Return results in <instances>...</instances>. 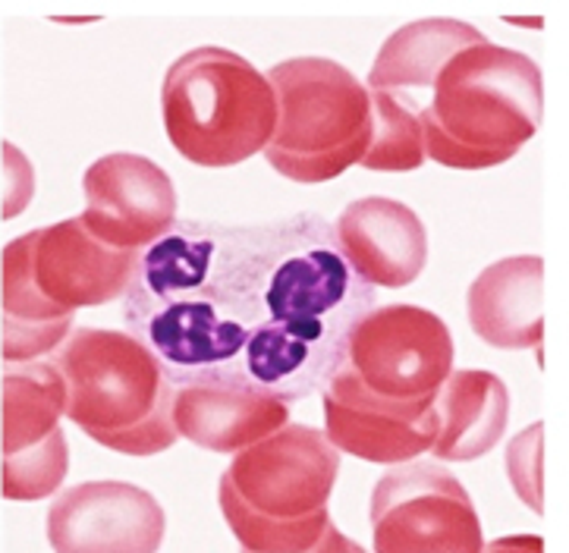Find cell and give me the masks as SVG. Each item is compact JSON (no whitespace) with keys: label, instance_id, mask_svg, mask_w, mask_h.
I'll return each mask as SVG.
<instances>
[{"label":"cell","instance_id":"6da1fadb","mask_svg":"<svg viewBox=\"0 0 569 553\" xmlns=\"http://www.w3.org/2000/svg\"><path fill=\"white\" fill-rule=\"evenodd\" d=\"M378 286L315 211L264 223L180 218L139 255L120 314L177 388L325 393Z\"/></svg>","mask_w":569,"mask_h":553},{"label":"cell","instance_id":"7a4b0ae2","mask_svg":"<svg viewBox=\"0 0 569 553\" xmlns=\"http://www.w3.org/2000/svg\"><path fill=\"white\" fill-rule=\"evenodd\" d=\"M340 450L312 424H283L264 441L239 450L221 475V513L246 551L318 553L352 551L333 529V484Z\"/></svg>","mask_w":569,"mask_h":553},{"label":"cell","instance_id":"3957f363","mask_svg":"<svg viewBox=\"0 0 569 553\" xmlns=\"http://www.w3.org/2000/svg\"><path fill=\"white\" fill-rule=\"evenodd\" d=\"M132 249L101 242L82 218L41 227L3 249V362L60 350L79 309L127 295L139 268Z\"/></svg>","mask_w":569,"mask_h":553},{"label":"cell","instance_id":"277c9868","mask_svg":"<svg viewBox=\"0 0 569 553\" xmlns=\"http://www.w3.org/2000/svg\"><path fill=\"white\" fill-rule=\"evenodd\" d=\"M545 117V82L532 57L476 44L447 63L419 113L425 151L453 170H488L510 161Z\"/></svg>","mask_w":569,"mask_h":553},{"label":"cell","instance_id":"5b68a950","mask_svg":"<svg viewBox=\"0 0 569 553\" xmlns=\"http://www.w3.org/2000/svg\"><path fill=\"white\" fill-rule=\"evenodd\" d=\"M54 362L70 388L67 419L92 441L127 456H154L177 443V384L136 333L76 328Z\"/></svg>","mask_w":569,"mask_h":553},{"label":"cell","instance_id":"8992f818","mask_svg":"<svg viewBox=\"0 0 569 553\" xmlns=\"http://www.w3.org/2000/svg\"><path fill=\"white\" fill-rule=\"evenodd\" d=\"M170 145L199 167H233L268 151L277 132V92L268 73L237 51L196 48L170 63L161 86Z\"/></svg>","mask_w":569,"mask_h":553},{"label":"cell","instance_id":"52a82bcc","mask_svg":"<svg viewBox=\"0 0 569 553\" xmlns=\"http://www.w3.org/2000/svg\"><path fill=\"white\" fill-rule=\"evenodd\" d=\"M277 92V132L268 164L293 183H331L375 139L371 92L328 57H293L268 70Z\"/></svg>","mask_w":569,"mask_h":553},{"label":"cell","instance_id":"ba28073f","mask_svg":"<svg viewBox=\"0 0 569 553\" xmlns=\"http://www.w3.org/2000/svg\"><path fill=\"white\" fill-rule=\"evenodd\" d=\"M450 374L453 336L438 314L419 305H378L352 331L333 378L385 406L428 415Z\"/></svg>","mask_w":569,"mask_h":553},{"label":"cell","instance_id":"9c48e42d","mask_svg":"<svg viewBox=\"0 0 569 553\" xmlns=\"http://www.w3.org/2000/svg\"><path fill=\"white\" fill-rule=\"evenodd\" d=\"M371 532L381 553H478L481 519L466 487L435 462H397L371 491Z\"/></svg>","mask_w":569,"mask_h":553},{"label":"cell","instance_id":"30bf717a","mask_svg":"<svg viewBox=\"0 0 569 553\" xmlns=\"http://www.w3.org/2000/svg\"><path fill=\"white\" fill-rule=\"evenodd\" d=\"M70 388L57 362L7 365L3 374V497L44 500L67 479Z\"/></svg>","mask_w":569,"mask_h":553},{"label":"cell","instance_id":"8fae6325","mask_svg":"<svg viewBox=\"0 0 569 553\" xmlns=\"http://www.w3.org/2000/svg\"><path fill=\"white\" fill-rule=\"evenodd\" d=\"M82 192L86 211L79 218L113 249L142 252L180 221L167 170L142 154L113 151L98 158L82 177Z\"/></svg>","mask_w":569,"mask_h":553},{"label":"cell","instance_id":"7c38bea8","mask_svg":"<svg viewBox=\"0 0 569 553\" xmlns=\"http://www.w3.org/2000/svg\"><path fill=\"white\" fill-rule=\"evenodd\" d=\"M48 541L60 553H151L164 541V510L136 484L89 481L51 503Z\"/></svg>","mask_w":569,"mask_h":553},{"label":"cell","instance_id":"4fadbf2b","mask_svg":"<svg viewBox=\"0 0 569 553\" xmlns=\"http://www.w3.org/2000/svg\"><path fill=\"white\" fill-rule=\"evenodd\" d=\"M333 227L352 268L371 286L400 290L422 276L428 264V230L409 204L368 195L349 202Z\"/></svg>","mask_w":569,"mask_h":553},{"label":"cell","instance_id":"5bb4252c","mask_svg":"<svg viewBox=\"0 0 569 553\" xmlns=\"http://www.w3.org/2000/svg\"><path fill=\"white\" fill-rule=\"evenodd\" d=\"M325 434L340 453L397 465L435 450L441 434V412L435 409L428 415H409L333 378L325 390Z\"/></svg>","mask_w":569,"mask_h":553},{"label":"cell","instance_id":"9a60e30c","mask_svg":"<svg viewBox=\"0 0 569 553\" xmlns=\"http://www.w3.org/2000/svg\"><path fill=\"white\" fill-rule=\"evenodd\" d=\"M469 324L497 350H541L545 261L538 255L488 264L469 286Z\"/></svg>","mask_w":569,"mask_h":553},{"label":"cell","instance_id":"2e32d148","mask_svg":"<svg viewBox=\"0 0 569 553\" xmlns=\"http://www.w3.org/2000/svg\"><path fill=\"white\" fill-rule=\"evenodd\" d=\"M180 438L211 453H239L290 422V403L249 388H177Z\"/></svg>","mask_w":569,"mask_h":553},{"label":"cell","instance_id":"e0dca14e","mask_svg":"<svg viewBox=\"0 0 569 553\" xmlns=\"http://www.w3.org/2000/svg\"><path fill=\"white\" fill-rule=\"evenodd\" d=\"M441 434L435 456L472 462L495 450L510 422V390L491 371H453L438 393Z\"/></svg>","mask_w":569,"mask_h":553},{"label":"cell","instance_id":"ac0fdd59","mask_svg":"<svg viewBox=\"0 0 569 553\" xmlns=\"http://www.w3.org/2000/svg\"><path fill=\"white\" fill-rule=\"evenodd\" d=\"M476 44H488V38L469 22L459 19L409 22L387 38L385 48L378 51L368 73V89L390 94L435 89L447 63Z\"/></svg>","mask_w":569,"mask_h":553},{"label":"cell","instance_id":"d6986e66","mask_svg":"<svg viewBox=\"0 0 569 553\" xmlns=\"http://www.w3.org/2000/svg\"><path fill=\"white\" fill-rule=\"evenodd\" d=\"M371 92V111H375V139L362 158L368 170H385V173H409L419 170L428 158L425 151V130L419 113L409 111L397 94Z\"/></svg>","mask_w":569,"mask_h":553},{"label":"cell","instance_id":"ffe728a7","mask_svg":"<svg viewBox=\"0 0 569 553\" xmlns=\"http://www.w3.org/2000/svg\"><path fill=\"white\" fill-rule=\"evenodd\" d=\"M545 424L535 422L532 428H526L513 443H510V453H507V469H510V479H513V487L519 500L532 510L535 516L545 513L541 506V431Z\"/></svg>","mask_w":569,"mask_h":553}]
</instances>
